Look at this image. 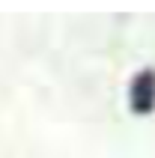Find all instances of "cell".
<instances>
[{"instance_id":"1","label":"cell","mask_w":155,"mask_h":158,"mask_svg":"<svg viewBox=\"0 0 155 158\" xmlns=\"http://www.w3.org/2000/svg\"><path fill=\"white\" fill-rule=\"evenodd\" d=\"M131 107L137 114H149L155 107V72H143L131 84Z\"/></svg>"}]
</instances>
